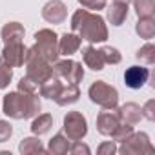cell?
I'll return each mask as SVG.
<instances>
[{
    "label": "cell",
    "mask_w": 155,
    "mask_h": 155,
    "mask_svg": "<svg viewBox=\"0 0 155 155\" xmlns=\"http://www.w3.org/2000/svg\"><path fill=\"white\" fill-rule=\"evenodd\" d=\"M150 79V69L144 66H130L124 71V84L130 90H140Z\"/></svg>",
    "instance_id": "cell-10"
},
{
    "label": "cell",
    "mask_w": 155,
    "mask_h": 155,
    "mask_svg": "<svg viewBox=\"0 0 155 155\" xmlns=\"http://www.w3.org/2000/svg\"><path fill=\"white\" fill-rule=\"evenodd\" d=\"M68 150H69V139L64 133H57L49 140V146H48L49 153H53V155H64V153H68Z\"/></svg>",
    "instance_id": "cell-21"
},
{
    "label": "cell",
    "mask_w": 155,
    "mask_h": 155,
    "mask_svg": "<svg viewBox=\"0 0 155 155\" xmlns=\"http://www.w3.org/2000/svg\"><path fill=\"white\" fill-rule=\"evenodd\" d=\"M82 58H84V64H86L90 69H93V71L104 69V60H102V57H101V51L95 49L91 44L82 49Z\"/></svg>",
    "instance_id": "cell-16"
},
{
    "label": "cell",
    "mask_w": 155,
    "mask_h": 155,
    "mask_svg": "<svg viewBox=\"0 0 155 155\" xmlns=\"http://www.w3.org/2000/svg\"><path fill=\"white\" fill-rule=\"evenodd\" d=\"M24 66H26V77H29L35 84H42L46 79H49L53 75L51 64L44 57H40L35 48H28Z\"/></svg>",
    "instance_id": "cell-3"
},
{
    "label": "cell",
    "mask_w": 155,
    "mask_h": 155,
    "mask_svg": "<svg viewBox=\"0 0 155 155\" xmlns=\"http://www.w3.org/2000/svg\"><path fill=\"white\" fill-rule=\"evenodd\" d=\"M26 53H28V48L22 44V42H11V44H6L4 49H2V60L11 66V68H20L24 66L26 62Z\"/></svg>",
    "instance_id": "cell-8"
},
{
    "label": "cell",
    "mask_w": 155,
    "mask_h": 155,
    "mask_svg": "<svg viewBox=\"0 0 155 155\" xmlns=\"http://www.w3.org/2000/svg\"><path fill=\"white\" fill-rule=\"evenodd\" d=\"M115 151H117V144H115V140L102 142V144L97 148V153H99V155H113Z\"/></svg>",
    "instance_id": "cell-33"
},
{
    "label": "cell",
    "mask_w": 155,
    "mask_h": 155,
    "mask_svg": "<svg viewBox=\"0 0 155 155\" xmlns=\"http://www.w3.org/2000/svg\"><path fill=\"white\" fill-rule=\"evenodd\" d=\"M82 44V38L75 33H64L60 38H58V53L60 55H66V57H71L73 53L79 51Z\"/></svg>",
    "instance_id": "cell-13"
},
{
    "label": "cell",
    "mask_w": 155,
    "mask_h": 155,
    "mask_svg": "<svg viewBox=\"0 0 155 155\" xmlns=\"http://www.w3.org/2000/svg\"><path fill=\"white\" fill-rule=\"evenodd\" d=\"M64 133L69 140H82L88 133L86 117L81 111H68L64 117Z\"/></svg>",
    "instance_id": "cell-7"
},
{
    "label": "cell",
    "mask_w": 155,
    "mask_h": 155,
    "mask_svg": "<svg viewBox=\"0 0 155 155\" xmlns=\"http://www.w3.org/2000/svg\"><path fill=\"white\" fill-rule=\"evenodd\" d=\"M0 62H2V57H0Z\"/></svg>",
    "instance_id": "cell-36"
},
{
    "label": "cell",
    "mask_w": 155,
    "mask_h": 155,
    "mask_svg": "<svg viewBox=\"0 0 155 155\" xmlns=\"http://www.w3.org/2000/svg\"><path fill=\"white\" fill-rule=\"evenodd\" d=\"M24 26L18 22H9L2 28V40L4 44H11V42H22L24 38Z\"/></svg>",
    "instance_id": "cell-17"
},
{
    "label": "cell",
    "mask_w": 155,
    "mask_h": 155,
    "mask_svg": "<svg viewBox=\"0 0 155 155\" xmlns=\"http://www.w3.org/2000/svg\"><path fill=\"white\" fill-rule=\"evenodd\" d=\"M120 2H131V0H120Z\"/></svg>",
    "instance_id": "cell-35"
},
{
    "label": "cell",
    "mask_w": 155,
    "mask_h": 155,
    "mask_svg": "<svg viewBox=\"0 0 155 155\" xmlns=\"http://www.w3.org/2000/svg\"><path fill=\"white\" fill-rule=\"evenodd\" d=\"M64 79H66L69 84H79V82H82V79H84V68H82V64L73 60Z\"/></svg>",
    "instance_id": "cell-24"
},
{
    "label": "cell",
    "mask_w": 155,
    "mask_h": 155,
    "mask_svg": "<svg viewBox=\"0 0 155 155\" xmlns=\"http://www.w3.org/2000/svg\"><path fill=\"white\" fill-rule=\"evenodd\" d=\"M18 151L22 155H33V153H46L48 150L42 146V142L38 140V137H26V139L20 140Z\"/></svg>",
    "instance_id": "cell-19"
},
{
    "label": "cell",
    "mask_w": 155,
    "mask_h": 155,
    "mask_svg": "<svg viewBox=\"0 0 155 155\" xmlns=\"http://www.w3.org/2000/svg\"><path fill=\"white\" fill-rule=\"evenodd\" d=\"M71 31L79 33V37L82 40H88L90 44L108 40V26L104 18L97 13H90L88 9H77L73 13Z\"/></svg>",
    "instance_id": "cell-1"
},
{
    "label": "cell",
    "mask_w": 155,
    "mask_h": 155,
    "mask_svg": "<svg viewBox=\"0 0 155 155\" xmlns=\"http://www.w3.org/2000/svg\"><path fill=\"white\" fill-rule=\"evenodd\" d=\"M42 104L40 99L35 93H24V91H9L4 95L2 101V111L11 119H33L38 115Z\"/></svg>",
    "instance_id": "cell-2"
},
{
    "label": "cell",
    "mask_w": 155,
    "mask_h": 155,
    "mask_svg": "<svg viewBox=\"0 0 155 155\" xmlns=\"http://www.w3.org/2000/svg\"><path fill=\"white\" fill-rule=\"evenodd\" d=\"M68 151H71L73 155H90V146H86V144H82L81 140H73V146H69V150Z\"/></svg>",
    "instance_id": "cell-31"
},
{
    "label": "cell",
    "mask_w": 155,
    "mask_h": 155,
    "mask_svg": "<svg viewBox=\"0 0 155 155\" xmlns=\"http://www.w3.org/2000/svg\"><path fill=\"white\" fill-rule=\"evenodd\" d=\"M62 82H60V79L58 77H55V75H51L49 79H46L42 84H38V91H40V95L42 97H46V99H49V101H55L57 97H58V93L62 91Z\"/></svg>",
    "instance_id": "cell-15"
},
{
    "label": "cell",
    "mask_w": 155,
    "mask_h": 155,
    "mask_svg": "<svg viewBox=\"0 0 155 155\" xmlns=\"http://www.w3.org/2000/svg\"><path fill=\"white\" fill-rule=\"evenodd\" d=\"M68 17V8L62 0H49L42 8V18L49 24H62Z\"/></svg>",
    "instance_id": "cell-9"
},
{
    "label": "cell",
    "mask_w": 155,
    "mask_h": 155,
    "mask_svg": "<svg viewBox=\"0 0 155 155\" xmlns=\"http://www.w3.org/2000/svg\"><path fill=\"white\" fill-rule=\"evenodd\" d=\"M128 2H120V0H115V2L108 8V20L111 26H122V22L128 18Z\"/></svg>",
    "instance_id": "cell-14"
},
{
    "label": "cell",
    "mask_w": 155,
    "mask_h": 155,
    "mask_svg": "<svg viewBox=\"0 0 155 155\" xmlns=\"http://www.w3.org/2000/svg\"><path fill=\"white\" fill-rule=\"evenodd\" d=\"M133 6L139 18H153L155 15V0H133Z\"/></svg>",
    "instance_id": "cell-23"
},
{
    "label": "cell",
    "mask_w": 155,
    "mask_h": 155,
    "mask_svg": "<svg viewBox=\"0 0 155 155\" xmlns=\"http://www.w3.org/2000/svg\"><path fill=\"white\" fill-rule=\"evenodd\" d=\"M11 79H13V69H11V66H8L2 60L0 62V90H6L9 86Z\"/></svg>",
    "instance_id": "cell-28"
},
{
    "label": "cell",
    "mask_w": 155,
    "mask_h": 155,
    "mask_svg": "<svg viewBox=\"0 0 155 155\" xmlns=\"http://www.w3.org/2000/svg\"><path fill=\"white\" fill-rule=\"evenodd\" d=\"M37 88H38V84H35L29 77H22L18 82V91H24V93H35Z\"/></svg>",
    "instance_id": "cell-29"
},
{
    "label": "cell",
    "mask_w": 155,
    "mask_h": 155,
    "mask_svg": "<svg viewBox=\"0 0 155 155\" xmlns=\"http://www.w3.org/2000/svg\"><path fill=\"white\" fill-rule=\"evenodd\" d=\"M11 133H13V126L8 120H0V142L9 140Z\"/></svg>",
    "instance_id": "cell-34"
},
{
    "label": "cell",
    "mask_w": 155,
    "mask_h": 155,
    "mask_svg": "<svg viewBox=\"0 0 155 155\" xmlns=\"http://www.w3.org/2000/svg\"><path fill=\"white\" fill-rule=\"evenodd\" d=\"M133 133V126L131 124H126V122H120L117 128H115V131L111 133V137H113V140L115 142H122L126 137H130Z\"/></svg>",
    "instance_id": "cell-27"
},
{
    "label": "cell",
    "mask_w": 155,
    "mask_h": 155,
    "mask_svg": "<svg viewBox=\"0 0 155 155\" xmlns=\"http://www.w3.org/2000/svg\"><path fill=\"white\" fill-rule=\"evenodd\" d=\"M37 53L40 57H44L49 64H53L55 60H58V37L53 29H38L35 33V46Z\"/></svg>",
    "instance_id": "cell-4"
},
{
    "label": "cell",
    "mask_w": 155,
    "mask_h": 155,
    "mask_svg": "<svg viewBox=\"0 0 155 155\" xmlns=\"http://www.w3.org/2000/svg\"><path fill=\"white\" fill-rule=\"evenodd\" d=\"M101 51V57L104 60V64H119L122 60V55L117 48H111V46H104L99 49Z\"/></svg>",
    "instance_id": "cell-25"
},
{
    "label": "cell",
    "mask_w": 155,
    "mask_h": 155,
    "mask_svg": "<svg viewBox=\"0 0 155 155\" xmlns=\"http://www.w3.org/2000/svg\"><path fill=\"white\" fill-rule=\"evenodd\" d=\"M51 126H53V117L49 115V113H38V115H35L33 117V122H31V131L35 133V135H44V133H48L49 130H51Z\"/></svg>",
    "instance_id": "cell-20"
},
{
    "label": "cell",
    "mask_w": 155,
    "mask_h": 155,
    "mask_svg": "<svg viewBox=\"0 0 155 155\" xmlns=\"http://www.w3.org/2000/svg\"><path fill=\"white\" fill-rule=\"evenodd\" d=\"M135 57L139 58V60H142V62H146V64H155V46L153 44H144L137 53H135Z\"/></svg>",
    "instance_id": "cell-26"
},
{
    "label": "cell",
    "mask_w": 155,
    "mask_h": 155,
    "mask_svg": "<svg viewBox=\"0 0 155 155\" xmlns=\"http://www.w3.org/2000/svg\"><path fill=\"white\" fill-rule=\"evenodd\" d=\"M79 4H81L84 9L99 11V9H104V8H106V0H79Z\"/></svg>",
    "instance_id": "cell-30"
},
{
    "label": "cell",
    "mask_w": 155,
    "mask_h": 155,
    "mask_svg": "<svg viewBox=\"0 0 155 155\" xmlns=\"http://www.w3.org/2000/svg\"><path fill=\"white\" fill-rule=\"evenodd\" d=\"M81 97V90H79V84H68L62 88V91L58 93V97L55 99V102L58 106H69V104H75Z\"/></svg>",
    "instance_id": "cell-18"
},
{
    "label": "cell",
    "mask_w": 155,
    "mask_h": 155,
    "mask_svg": "<svg viewBox=\"0 0 155 155\" xmlns=\"http://www.w3.org/2000/svg\"><path fill=\"white\" fill-rule=\"evenodd\" d=\"M117 151H120L122 155H140V153H153V146L151 140L148 137V133L139 131V133H131L130 137H126L120 142V148H117Z\"/></svg>",
    "instance_id": "cell-6"
},
{
    "label": "cell",
    "mask_w": 155,
    "mask_h": 155,
    "mask_svg": "<svg viewBox=\"0 0 155 155\" xmlns=\"http://www.w3.org/2000/svg\"><path fill=\"white\" fill-rule=\"evenodd\" d=\"M140 111H142V117H146L148 120H155V101L150 99V101L140 108Z\"/></svg>",
    "instance_id": "cell-32"
},
{
    "label": "cell",
    "mask_w": 155,
    "mask_h": 155,
    "mask_svg": "<svg viewBox=\"0 0 155 155\" xmlns=\"http://www.w3.org/2000/svg\"><path fill=\"white\" fill-rule=\"evenodd\" d=\"M117 110V115L120 119V122H126V124H139L140 119H142V111H140V106L135 104V102H126L122 104L120 108H115Z\"/></svg>",
    "instance_id": "cell-12"
},
{
    "label": "cell",
    "mask_w": 155,
    "mask_h": 155,
    "mask_svg": "<svg viewBox=\"0 0 155 155\" xmlns=\"http://www.w3.org/2000/svg\"><path fill=\"white\" fill-rule=\"evenodd\" d=\"M119 124H120V119L117 115V110H104L97 115V130L101 135L111 137V133Z\"/></svg>",
    "instance_id": "cell-11"
},
{
    "label": "cell",
    "mask_w": 155,
    "mask_h": 155,
    "mask_svg": "<svg viewBox=\"0 0 155 155\" xmlns=\"http://www.w3.org/2000/svg\"><path fill=\"white\" fill-rule=\"evenodd\" d=\"M88 95L91 102L99 104L102 110H115L119 106V91L104 81H95L90 86Z\"/></svg>",
    "instance_id": "cell-5"
},
{
    "label": "cell",
    "mask_w": 155,
    "mask_h": 155,
    "mask_svg": "<svg viewBox=\"0 0 155 155\" xmlns=\"http://www.w3.org/2000/svg\"><path fill=\"white\" fill-rule=\"evenodd\" d=\"M135 31L144 40L153 38L155 37V20L153 18H139V22L135 24Z\"/></svg>",
    "instance_id": "cell-22"
}]
</instances>
